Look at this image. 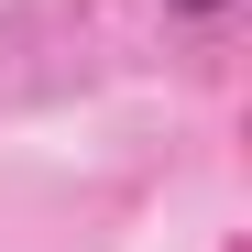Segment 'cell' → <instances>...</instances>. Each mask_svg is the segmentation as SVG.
Listing matches in <instances>:
<instances>
[{"label":"cell","instance_id":"obj_1","mask_svg":"<svg viewBox=\"0 0 252 252\" xmlns=\"http://www.w3.org/2000/svg\"><path fill=\"white\" fill-rule=\"evenodd\" d=\"M164 11H176V22H220L230 0H164Z\"/></svg>","mask_w":252,"mask_h":252}]
</instances>
